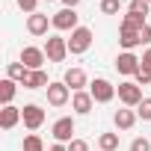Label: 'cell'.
Returning a JSON list of instances; mask_svg holds the SVG:
<instances>
[{
  "label": "cell",
  "instance_id": "11",
  "mask_svg": "<svg viewBox=\"0 0 151 151\" xmlns=\"http://www.w3.org/2000/svg\"><path fill=\"white\" fill-rule=\"evenodd\" d=\"M62 83H65L71 92H83V89L89 86L86 71H83V68H68V71H65V77H62Z\"/></svg>",
  "mask_w": 151,
  "mask_h": 151
},
{
  "label": "cell",
  "instance_id": "22",
  "mask_svg": "<svg viewBox=\"0 0 151 151\" xmlns=\"http://www.w3.org/2000/svg\"><path fill=\"white\" fill-rule=\"evenodd\" d=\"M24 151H45V142L39 133H27L24 136Z\"/></svg>",
  "mask_w": 151,
  "mask_h": 151
},
{
  "label": "cell",
  "instance_id": "31",
  "mask_svg": "<svg viewBox=\"0 0 151 151\" xmlns=\"http://www.w3.org/2000/svg\"><path fill=\"white\" fill-rule=\"evenodd\" d=\"M47 151H68V145H62V142H53Z\"/></svg>",
  "mask_w": 151,
  "mask_h": 151
},
{
  "label": "cell",
  "instance_id": "12",
  "mask_svg": "<svg viewBox=\"0 0 151 151\" xmlns=\"http://www.w3.org/2000/svg\"><path fill=\"white\" fill-rule=\"evenodd\" d=\"M92 107H95V98H92L86 89L71 95V110L77 113V116H89V113H92Z\"/></svg>",
  "mask_w": 151,
  "mask_h": 151
},
{
  "label": "cell",
  "instance_id": "18",
  "mask_svg": "<svg viewBox=\"0 0 151 151\" xmlns=\"http://www.w3.org/2000/svg\"><path fill=\"white\" fill-rule=\"evenodd\" d=\"M27 71H30V68H27L24 62H9V65H6V77H9V80H15V83H24Z\"/></svg>",
  "mask_w": 151,
  "mask_h": 151
},
{
  "label": "cell",
  "instance_id": "25",
  "mask_svg": "<svg viewBox=\"0 0 151 151\" xmlns=\"http://www.w3.org/2000/svg\"><path fill=\"white\" fill-rule=\"evenodd\" d=\"M122 9V0H101V12L104 15H116Z\"/></svg>",
  "mask_w": 151,
  "mask_h": 151
},
{
  "label": "cell",
  "instance_id": "6",
  "mask_svg": "<svg viewBox=\"0 0 151 151\" xmlns=\"http://www.w3.org/2000/svg\"><path fill=\"white\" fill-rule=\"evenodd\" d=\"M139 56L133 53V50H122L119 56H116V71L119 74H124V77H133V74L139 71Z\"/></svg>",
  "mask_w": 151,
  "mask_h": 151
},
{
  "label": "cell",
  "instance_id": "9",
  "mask_svg": "<svg viewBox=\"0 0 151 151\" xmlns=\"http://www.w3.org/2000/svg\"><path fill=\"white\" fill-rule=\"evenodd\" d=\"M45 59H47V56H45V50H42V47H33V45H27V47L21 50V59H18V62H24L30 71H39V68L45 65Z\"/></svg>",
  "mask_w": 151,
  "mask_h": 151
},
{
  "label": "cell",
  "instance_id": "21",
  "mask_svg": "<svg viewBox=\"0 0 151 151\" xmlns=\"http://www.w3.org/2000/svg\"><path fill=\"white\" fill-rule=\"evenodd\" d=\"M98 145H101V151H116L119 148V133H101Z\"/></svg>",
  "mask_w": 151,
  "mask_h": 151
},
{
  "label": "cell",
  "instance_id": "2",
  "mask_svg": "<svg viewBox=\"0 0 151 151\" xmlns=\"http://www.w3.org/2000/svg\"><path fill=\"white\" fill-rule=\"evenodd\" d=\"M92 47V30L89 27H77L71 33V39H68V53H74V56H80V53H86Z\"/></svg>",
  "mask_w": 151,
  "mask_h": 151
},
{
  "label": "cell",
  "instance_id": "20",
  "mask_svg": "<svg viewBox=\"0 0 151 151\" xmlns=\"http://www.w3.org/2000/svg\"><path fill=\"white\" fill-rule=\"evenodd\" d=\"M145 24H148V21L139 18V15H133V12H127V15L122 18V27H124V30H142Z\"/></svg>",
  "mask_w": 151,
  "mask_h": 151
},
{
  "label": "cell",
  "instance_id": "34",
  "mask_svg": "<svg viewBox=\"0 0 151 151\" xmlns=\"http://www.w3.org/2000/svg\"><path fill=\"white\" fill-rule=\"evenodd\" d=\"M45 3H50V0H45Z\"/></svg>",
  "mask_w": 151,
  "mask_h": 151
},
{
  "label": "cell",
  "instance_id": "32",
  "mask_svg": "<svg viewBox=\"0 0 151 151\" xmlns=\"http://www.w3.org/2000/svg\"><path fill=\"white\" fill-rule=\"evenodd\" d=\"M77 3H80V0H62V6H65V9H74Z\"/></svg>",
  "mask_w": 151,
  "mask_h": 151
},
{
  "label": "cell",
  "instance_id": "4",
  "mask_svg": "<svg viewBox=\"0 0 151 151\" xmlns=\"http://www.w3.org/2000/svg\"><path fill=\"white\" fill-rule=\"evenodd\" d=\"M45 56H47L50 62H62V59L68 56V39H62V36H47Z\"/></svg>",
  "mask_w": 151,
  "mask_h": 151
},
{
  "label": "cell",
  "instance_id": "15",
  "mask_svg": "<svg viewBox=\"0 0 151 151\" xmlns=\"http://www.w3.org/2000/svg\"><path fill=\"white\" fill-rule=\"evenodd\" d=\"M21 86H24V89H47L50 80H47V74L39 68V71H27V77H24Z\"/></svg>",
  "mask_w": 151,
  "mask_h": 151
},
{
  "label": "cell",
  "instance_id": "8",
  "mask_svg": "<svg viewBox=\"0 0 151 151\" xmlns=\"http://www.w3.org/2000/svg\"><path fill=\"white\" fill-rule=\"evenodd\" d=\"M50 21H53V30H62V33H65V30L74 33V30L80 27V24H77V12H74V9H65V6H62Z\"/></svg>",
  "mask_w": 151,
  "mask_h": 151
},
{
  "label": "cell",
  "instance_id": "26",
  "mask_svg": "<svg viewBox=\"0 0 151 151\" xmlns=\"http://www.w3.org/2000/svg\"><path fill=\"white\" fill-rule=\"evenodd\" d=\"M130 151H151V142H148L145 136H136V139L130 142Z\"/></svg>",
  "mask_w": 151,
  "mask_h": 151
},
{
  "label": "cell",
  "instance_id": "33",
  "mask_svg": "<svg viewBox=\"0 0 151 151\" xmlns=\"http://www.w3.org/2000/svg\"><path fill=\"white\" fill-rule=\"evenodd\" d=\"M145 3H148V6H151V0H145Z\"/></svg>",
  "mask_w": 151,
  "mask_h": 151
},
{
  "label": "cell",
  "instance_id": "29",
  "mask_svg": "<svg viewBox=\"0 0 151 151\" xmlns=\"http://www.w3.org/2000/svg\"><path fill=\"white\" fill-rule=\"evenodd\" d=\"M139 42H142V45H151V24H145V27L139 30Z\"/></svg>",
  "mask_w": 151,
  "mask_h": 151
},
{
  "label": "cell",
  "instance_id": "16",
  "mask_svg": "<svg viewBox=\"0 0 151 151\" xmlns=\"http://www.w3.org/2000/svg\"><path fill=\"white\" fill-rule=\"evenodd\" d=\"M136 119H139V116H136L130 107H124V110H116V116H113V122H116V127H119V130H130V127L136 124Z\"/></svg>",
  "mask_w": 151,
  "mask_h": 151
},
{
  "label": "cell",
  "instance_id": "23",
  "mask_svg": "<svg viewBox=\"0 0 151 151\" xmlns=\"http://www.w3.org/2000/svg\"><path fill=\"white\" fill-rule=\"evenodd\" d=\"M127 12H133L139 18H148V3H145V0H133V3L127 6Z\"/></svg>",
  "mask_w": 151,
  "mask_h": 151
},
{
  "label": "cell",
  "instance_id": "24",
  "mask_svg": "<svg viewBox=\"0 0 151 151\" xmlns=\"http://www.w3.org/2000/svg\"><path fill=\"white\" fill-rule=\"evenodd\" d=\"M136 116L142 122H151V98H142V104L136 107Z\"/></svg>",
  "mask_w": 151,
  "mask_h": 151
},
{
  "label": "cell",
  "instance_id": "14",
  "mask_svg": "<svg viewBox=\"0 0 151 151\" xmlns=\"http://www.w3.org/2000/svg\"><path fill=\"white\" fill-rule=\"evenodd\" d=\"M24 116H21V107H3V110H0V127H3V130H12L18 122H21Z\"/></svg>",
  "mask_w": 151,
  "mask_h": 151
},
{
  "label": "cell",
  "instance_id": "13",
  "mask_svg": "<svg viewBox=\"0 0 151 151\" xmlns=\"http://www.w3.org/2000/svg\"><path fill=\"white\" fill-rule=\"evenodd\" d=\"M47 27H53V21L47 15H42V12H36V15L27 18V33L30 36H47Z\"/></svg>",
  "mask_w": 151,
  "mask_h": 151
},
{
  "label": "cell",
  "instance_id": "3",
  "mask_svg": "<svg viewBox=\"0 0 151 151\" xmlns=\"http://www.w3.org/2000/svg\"><path fill=\"white\" fill-rule=\"evenodd\" d=\"M89 95L95 98V104H110V101L116 98V86H113L110 80H104V77H95V80L89 83Z\"/></svg>",
  "mask_w": 151,
  "mask_h": 151
},
{
  "label": "cell",
  "instance_id": "30",
  "mask_svg": "<svg viewBox=\"0 0 151 151\" xmlns=\"http://www.w3.org/2000/svg\"><path fill=\"white\" fill-rule=\"evenodd\" d=\"M142 68H148V71H151V47L142 53Z\"/></svg>",
  "mask_w": 151,
  "mask_h": 151
},
{
  "label": "cell",
  "instance_id": "28",
  "mask_svg": "<svg viewBox=\"0 0 151 151\" xmlns=\"http://www.w3.org/2000/svg\"><path fill=\"white\" fill-rule=\"evenodd\" d=\"M68 151H89V145H86V139H71Z\"/></svg>",
  "mask_w": 151,
  "mask_h": 151
},
{
  "label": "cell",
  "instance_id": "27",
  "mask_svg": "<svg viewBox=\"0 0 151 151\" xmlns=\"http://www.w3.org/2000/svg\"><path fill=\"white\" fill-rule=\"evenodd\" d=\"M36 6H39V0H18V9L27 15H36Z\"/></svg>",
  "mask_w": 151,
  "mask_h": 151
},
{
  "label": "cell",
  "instance_id": "1",
  "mask_svg": "<svg viewBox=\"0 0 151 151\" xmlns=\"http://www.w3.org/2000/svg\"><path fill=\"white\" fill-rule=\"evenodd\" d=\"M116 95H119V101L124 104V107H139L142 104V86L136 83V80H124V83H119L116 86Z\"/></svg>",
  "mask_w": 151,
  "mask_h": 151
},
{
  "label": "cell",
  "instance_id": "19",
  "mask_svg": "<svg viewBox=\"0 0 151 151\" xmlns=\"http://www.w3.org/2000/svg\"><path fill=\"white\" fill-rule=\"evenodd\" d=\"M12 98H15V80H0V101H3V107H9L12 104Z\"/></svg>",
  "mask_w": 151,
  "mask_h": 151
},
{
  "label": "cell",
  "instance_id": "5",
  "mask_svg": "<svg viewBox=\"0 0 151 151\" xmlns=\"http://www.w3.org/2000/svg\"><path fill=\"white\" fill-rule=\"evenodd\" d=\"M50 136H53L56 142L68 145V142L74 139V119H71V116H62V119H56V122H53V127H50Z\"/></svg>",
  "mask_w": 151,
  "mask_h": 151
},
{
  "label": "cell",
  "instance_id": "10",
  "mask_svg": "<svg viewBox=\"0 0 151 151\" xmlns=\"http://www.w3.org/2000/svg\"><path fill=\"white\" fill-rule=\"evenodd\" d=\"M68 98H71V89H68L62 80H56V83L47 86V104H50V107H65Z\"/></svg>",
  "mask_w": 151,
  "mask_h": 151
},
{
  "label": "cell",
  "instance_id": "7",
  "mask_svg": "<svg viewBox=\"0 0 151 151\" xmlns=\"http://www.w3.org/2000/svg\"><path fill=\"white\" fill-rule=\"evenodd\" d=\"M21 122H24V127H30V130H39L42 124H45V110L39 107V104H24L21 107Z\"/></svg>",
  "mask_w": 151,
  "mask_h": 151
},
{
  "label": "cell",
  "instance_id": "17",
  "mask_svg": "<svg viewBox=\"0 0 151 151\" xmlns=\"http://www.w3.org/2000/svg\"><path fill=\"white\" fill-rule=\"evenodd\" d=\"M119 45H122L124 50L139 47V45H142V42H139V30H124V27H119Z\"/></svg>",
  "mask_w": 151,
  "mask_h": 151
}]
</instances>
